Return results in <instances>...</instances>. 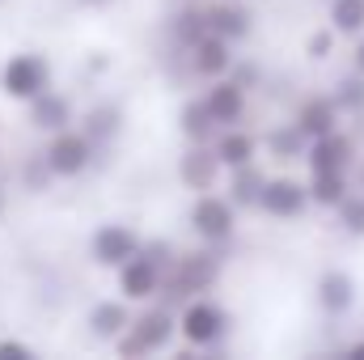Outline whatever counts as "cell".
I'll use <instances>...</instances> for the list:
<instances>
[{
  "label": "cell",
  "mask_w": 364,
  "mask_h": 360,
  "mask_svg": "<svg viewBox=\"0 0 364 360\" xmlns=\"http://www.w3.org/2000/svg\"><path fill=\"white\" fill-rule=\"evenodd\" d=\"M348 356H352V360H364V339H356V344L348 348Z\"/></svg>",
  "instance_id": "34"
},
{
  "label": "cell",
  "mask_w": 364,
  "mask_h": 360,
  "mask_svg": "<svg viewBox=\"0 0 364 360\" xmlns=\"http://www.w3.org/2000/svg\"><path fill=\"white\" fill-rule=\"evenodd\" d=\"M314 301H318L322 314L343 318V314H352V305H356V280L343 268H326L318 275V284H314Z\"/></svg>",
  "instance_id": "15"
},
{
  "label": "cell",
  "mask_w": 364,
  "mask_h": 360,
  "mask_svg": "<svg viewBox=\"0 0 364 360\" xmlns=\"http://www.w3.org/2000/svg\"><path fill=\"white\" fill-rule=\"evenodd\" d=\"M114 280H119V297H123V301H132V305H149V301H157V297H161L166 271L157 268L153 259H144V255L136 250L123 268H114Z\"/></svg>",
  "instance_id": "10"
},
{
  "label": "cell",
  "mask_w": 364,
  "mask_h": 360,
  "mask_svg": "<svg viewBox=\"0 0 364 360\" xmlns=\"http://www.w3.org/2000/svg\"><path fill=\"white\" fill-rule=\"evenodd\" d=\"M212 153L220 157L225 170L250 166V162H259V136L246 132L242 123H233V127H216V136H212Z\"/></svg>",
  "instance_id": "17"
},
{
  "label": "cell",
  "mask_w": 364,
  "mask_h": 360,
  "mask_svg": "<svg viewBox=\"0 0 364 360\" xmlns=\"http://www.w3.org/2000/svg\"><path fill=\"white\" fill-rule=\"evenodd\" d=\"M305 170L309 174H318V170H348L352 174V166H356V144H352V136L343 132V127H335V132H326V136H314L309 144H305Z\"/></svg>",
  "instance_id": "11"
},
{
  "label": "cell",
  "mask_w": 364,
  "mask_h": 360,
  "mask_svg": "<svg viewBox=\"0 0 364 360\" xmlns=\"http://www.w3.org/2000/svg\"><path fill=\"white\" fill-rule=\"evenodd\" d=\"M81 132L90 136L97 149H102V144H110V140L123 132V110H119L114 102H97V106H90V110H85Z\"/></svg>",
  "instance_id": "24"
},
{
  "label": "cell",
  "mask_w": 364,
  "mask_h": 360,
  "mask_svg": "<svg viewBox=\"0 0 364 360\" xmlns=\"http://www.w3.org/2000/svg\"><path fill=\"white\" fill-rule=\"evenodd\" d=\"M21 179H26V186H30V191H47V182H51V170H47V162H43V153L26 162V170H21Z\"/></svg>",
  "instance_id": "31"
},
{
  "label": "cell",
  "mask_w": 364,
  "mask_h": 360,
  "mask_svg": "<svg viewBox=\"0 0 364 360\" xmlns=\"http://www.w3.org/2000/svg\"><path fill=\"white\" fill-rule=\"evenodd\" d=\"M9 212V191H4V182H0V216Z\"/></svg>",
  "instance_id": "35"
},
{
  "label": "cell",
  "mask_w": 364,
  "mask_h": 360,
  "mask_svg": "<svg viewBox=\"0 0 364 360\" xmlns=\"http://www.w3.org/2000/svg\"><path fill=\"white\" fill-rule=\"evenodd\" d=\"M356 179H360V191H364V162H360V174H356Z\"/></svg>",
  "instance_id": "36"
},
{
  "label": "cell",
  "mask_w": 364,
  "mask_h": 360,
  "mask_svg": "<svg viewBox=\"0 0 364 360\" xmlns=\"http://www.w3.org/2000/svg\"><path fill=\"white\" fill-rule=\"evenodd\" d=\"M352 73H360L364 77V34L352 38Z\"/></svg>",
  "instance_id": "33"
},
{
  "label": "cell",
  "mask_w": 364,
  "mask_h": 360,
  "mask_svg": "<svg viewBox=\"0 0 364 360\" xmlns=\"http://www.w3.org/2000/svg\"><path fill=\"white\" fill-rule=\"evenodd\" d=\"M305 186H309V203H314V208L335 212L339 199L352 191V174H348V170H318V174L305 179Z\"/></svg>",
  "instance_id": "20"
},
{
  "label": "cell",
  "mask_w": 364,
  "mask_h": 360,
  "mask_svg": "<svg viewBox=\"0 0 364 360\" xmlns=\"http://www.w3.org/2000/svg\"><path fill=\"white\" fill-rule=\"evenodd\" d=\"M220 255H216V246H203V250H191V255H178L174 259V268L166 271V284H161V292H174L178 301L186 297H199V292H212L216 284H220Z\"/></svg>",
  "instance_id": "4"
},
{
  "label": "cell",
  "mask_w": 364,
  "mask_h": 360,
  "mask_svg": "<svg viewBox=\"0 0 364 360\" xmlns=\"http://www.w3.org/2000/svg\"><path fill=\"white\" fill-rule=\"evenodd\" d=\"M233 43L229 38H220V34H203L199 43H191L186 47V64H191V73L199 77V81H216V77H225L229 68H233Z\"/></svg>",
  "instance_id": "12"
},
{
  "label": "cell",
  "mask_w": 364,
  "mask_h": 360,
  "mask_svg": "<svg viewBox=\"0 0 364 360\" xmlns=\"http://www.w3.org/2000/svg\"><path fill=\"white\" fill-rule=\"evenodd\" d=\"M170 34H174V43H178L182 51L191 47V43H199L203 34H208V9L203 4H186L174 13V21H170Z\"/></svg>",
  "instance_id": "26"
},
{
  "label": "cell",
  "mask_w": 364,
  "mask_h": 360,
  "mask_svg": "<svg viewBox=\"0 0 364 360\" xmlns=\"http://www.w3.org/2000/svg\"><path fill=\"white\" fill-rule=\"evenodd\" d=\"M309 208H314L309 203V186L301 179L275 174V179L263 182V195H259V212L263 216H272V221H301Z\"/></svg>",
  "instance_id": "8"
},
{
  "label": "cell",
  "mask_w": 364,
  "mask_h": 360,
  "mask_svg": "<svg viewBox=\"0 0 364 360\" xmlns=\"http://www.w3.org/2000/svg\"><path fill=\"white\" fill-rule=\"evenodd\" d=\"M47 85H51V64L38 51H17L0 68V93L13 97V102H30V97H38V93L47 90Z\"/></svg>",
  "instance_id": "6"
},
{
  "label": "cell",
  "mask_w": 364,
  "mask_h": 360,
  "mask_svg": "<svg viewBox=\"0 0 364 360\" xmlns=\"http://www.w3.org/2000/svg\"><path fill=\"white\" fill-rule=\"evenodd\" d=\"M335 43H339V34H335L331 26H322V30H314V34L305 38V55H309L314 64H326V60L335 55Z\"/></svg>",
  "instance_id": "29"
},
{
  "label": "cell",
  "mask_w": 364,
  "mask_h": 360,
  "mask_svg": "<svg viewBox=\"0 0 364 360\" xmlns=\"http://www.w3.org/2000/svg\"><path fill=\"white\" fill-rule=\"evenodd\" d=\"M140 233L132 229V225H119V221H106V225H97L93 229V238H90V259L97 263V268H106V271H114V268H123L136 250H140Z\"/></svg>",
  "instance_id": "9"
},
{
  "label": "cell",
  "mask_w": 364,
  "mask_h": 360,
  "mask_svg": "<svg viewBox=\"0 0 364 360\" xmlns=\"http://www.w3.org/2000/svg\"><path fill=\"white\" fill-rule=\"evenodd\" d=\"M335 221L348 238H364V191H348L335 208Z\"/></svg>",
  "instance_id": "27"
},
{
  "label": "cell",
  "mask_w": 364,
  "mask_h": 360,
  "mask_svg": "<svg viewBox=\"0 0 364 360\" xmlns=\"http://www.w3.org/2000/svg\"><path fill=\"white\" fill-rule=\"evenodd\" d=\"M229 174V199H233V208L242 212V208H259V195H263V182H267V174H263V166L259 162H250V166H237V170H225Z\"/></svg>",
  "instance_id": "22"
},
{
  "label": "cell",
  "mask_w": 364,
  "mask_h": 360,
  "mask_svg": "<svg viewBox=\"0 0 364 360\" xmlns=\"http://www.w3.org/2000/svg\"><path fill=\"white\" fill-rule=\"evenodd\" d=\"M305 136H301V127L296 123H275L263 132V140H259V149H267V157L272 162H301L305 157Z\"/></svg>",
  "instance_id": "21"
},
{
  "label": "cell",
  "mask_w": 364,
  "mask_h": 360,
  "mask_svg": "<svg viewBox=\"0 0 364 360\" xmlns=\"http://www.w3.org/2000/svg\"><path fill=\"white\" fill-rule=\"evenodd\" d=\"M225 174L220 157L212 153V144H186V153L178 157V182L186 191H216V182Z\"/></svg>",
  "instance_id": "13"
},
{
  "label": "cell",
  "mask_w": 364,
  "mask_h": 360,
  "mask_svg": "<svg viewBox=\"0 0 364 360\" xmlns=\"http://www.w3.org/2000/svg\"><path fill=\"white\" fill-rule=\"evenodd\" d=\"M292 123L301 127V136H305V140H314V136H326V132H335V127L343 123V115H339L335 97H331V93H322V97H305V102L296 106Z\"/></svg>",
  "instance_id": "18"
},
{
  "label": "cell",
  "mask_w": 364,
  "mask_h": 360,
  "mask_svg": "<svg viewBox=\"0 0 364 360\" xmlns=\"http://www.w3.org/2000/svg\"><path fill=\"white\" fill-rule=\"evenodd\" d=\"M203 9H208V30H212V34L229 38L233 47L250 38L255 13L246 9V0H216V4H203Z\"/></svg>",
  "instance_id": "16"
},
{
  "label": "cell",
  "mask_w": 364,
  "mask_h": 360,
  "mask_svg": "<svg viewBox=\"0 0 364 360\" xmlns=\"http://www.w3.org/2000/svg\"><path fill=\"white\" fill-rule=\"evenodd\" d=\"M85 4H110V0H85Z\"/></svg>",
  "instance_id": "37"
},
{
  "label": "cell",
  "mask_w": 364,
  "mask_h": 360,
  "mask_svg": "<svg viewBox=\"0 0 364 360\" xmlns=\"http://www.w3.org/2000/svg\"><path fill=\"white\" fill-rule=\"evenodd\" d=\"M0 360H34V348L21 339H0Z\"/></svg>",
  "instance_id": "32"
},
{
  "label": "cell",
  "mask_w": 364,
  "mask_h": 360,
  "mask_svg": "<svg viewBox=\"0 0 364 360\" xmlns=\"http://www.w3.org/2000/svg\"><path fill=\"white\" fill-rule=\"evenodd\" d=\"M140 255L153 259L161 271H170L174 268V259H178V246H174L170 238H149V242H140Z\"/></svg>",
  "instance_id": "30"
},
{
  "label": "cell",
  "mask_w": 364,
  "mask_h": 360,
  "mask_svg": "<svg viewBox=\"0 0 364 360\" xmlns=\"http://www.w3.org/2000/svg\"><path fill=\"white\" fill-rule=\"evenodd\" d=\"M174 339H178V309L149 301V309L132 314V327L114 339V352L123 360H144V356L166 352Z\"/></svg>",
  "instance_id": "1"
},
{
  "label": "cell",
  "mask_w": 364,
  "mask_h": 360,
  "mask_svg": "<svg viewBox=\"0 0 364 360\" xmlns=\"http://www.w3.org/2000/svg\"><path fill=\"white\" fill-rule=\"evenodd\" d=\"M178 132L186 144H212V136H216V123H212V115H208V106H203V97H186L178 106Z\"/></svg>",
  "instance_id": "23"
},
{
  "label": "cell",
  "mask_w": 364,
  "mask_h": 360,
  "mask_svg": "<svg viewBox=\"0 0 364 360\" xmlns=\"http://www.w3.org/2000/svg\"><path fill=\"white\" fill-rule=\"evenodd\" d=\"M199 97H203V106H208V115H212V123H216V127L246 123V110H250V90H246L233 73H225V77L208 81V90L199 93Z\"/></svg>",
  "instance_id": "7"
},
{
  "label": "cell",
  "mask_w": 364,
  "mask_h": 360,
  "mask_svg": "<svg viewBox=\"0 0 364 360\" xmlns=\"http://www.w3.org/2000/svg\"><path fill=\"white\" fill-rule=\"evenodd\" d=\"M186 225L191 233L203 242V246H229L237 238V208L229 195H216V191H199L186 208Z\"/></svg>",
  "instance_id": "3"
},
{
  "label": "cell",
  "mask_w": 364,
  "mask_h": 360,
  "mask_svg": "<svg viewBox=\"0 0 364 360\" xmlns=\"http://www.w3.org/2000/svg\"><path fill=\"white\" fill-rule=\"evenodd\" d=\"M229 327H233V318H229V309L220 305V301H212L208 292H199V297H186L178 309V339L186 344V352H212V348H220L225 344V335H229Z\"/></svg>",
  "instance_id": "2"
},
{
  "label": "cell",
  "mask_w": 364,
  "mask_h": 360,
  "mask_svg": "<svg viewBox=\"0 0 364 360\" xmlns=\"http://www.w3.org/2000/svg\"><path fill=\"white\" fill-rule=\"evenodd\" d=\"M43 162H47L51 179H81L93 162H97V144H93L81 127H64V132H51L47 136Z\"/></svg>",
  "instance_id": "5"
},
{
  "label": "cell",
  "mask_w": 364,
  "mask_h": 360,
  "mask_svg": "<svg viewBox=\"0 0 364 360\" xmlns=\"http://www.w3.org/2000/svg\"><path fill=\"white\" fill-rule=\"evenodd\" d=\"M26 106H30V127H34V132H47V136H51V132H64V127L77 123L73 97L60 93V90H51V85L38 93V97H30Z\"/></svg>",
  "instance_id": "14"
},
{
  "label": "cell",
  "mask_w": 364,
  "mask_h": 360,
  "mask_svg": "<svg viewBox=\"0 0 364 360\" xmlns=\"http://www.w3.org/2000/svg\"><path fill=\"white\" fill-rule=\"evenodd\" d=\"M326 26L339 38L364 34V0H326Z\"/></svg>",
  "instance_id": "25"
},
{
  "label": "cell",
  "mask_w": 364,
  "mask_h": 360,
  "mask_svg": "<svg viewBox=\"0 0 364 360\" xmlns=\"http://www.w3.org/2000/svg\"><path fill=\"white\" fill-rule=\"evenodd\" d=\"M127 327H132V301L123 297H106L90 309V335L102 344H114Z\"/></svg>",
  "instance_id": "19"
},
{
  "label": "cell",
  "mask_w": 364,
  "mask_h": 360,
  "mask_svg": "<svg viewBox=\"0 0 364 360\" xmlns=\"http://www.w3.org/2000/svg\"><path fill=\"white\" fill-rule=\"evenodd\" d=\"M335 106H339V115H364V77L360 73H348L339 85H335Z\"/></svg>",
  "instance_id": "28"
}]
</instances>
